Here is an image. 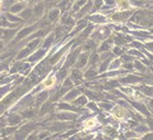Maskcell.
I'll return each instance as SVG.
<instances>
[{
  "label": "cell",
  "instance_id": "cell-1",
  "mask_svg": "<svg viewBox=\"0 0 153 140\" xmlns=\"http://www.w3.org/2000/svg\"><path fill=\"white\" fill-rule=\"evenodd\" d=\"M112 115H114L115 118H117L118 120H121V119H123V118L126 117V110H125L123 108L117 106V107H115V109L112 110Z\"/></svg>",
  "mask_w": 153,
  "mask_h": 140
},
{
  "label": "cell",
  "instance_id": "cell-2",
  "mask_svg": "<svg viewBox=\"0 0 153 140\" xmlns=\"http://www.w3.org/2000/svg\"><path fill=\"white\" fill-rule=\"evenodd\" d=\"M55 82H56L55 76H50L46 81H44L43 86H44V88H51V87H53L55 85Z\"/></svg>",
  "mask_w": 153,
  "mask_h": 140
},
{
  "label": "cell",
  "instance_id": "cell-3",
  "mask_svg": "<svg viewBox=\"0 0 153 140\" xmlns=\"http://www.w3.org/2000/svg\"><path fill=\"white\" fill-rule=\"evenodd\" d=\"M96 125H97L96 119L90 118V119H87L86 122H84V128H85V129H91V128H94Z\"/></svg>",
  "mask_w": 153,
  "mask_h": 140
}]
</instances>
